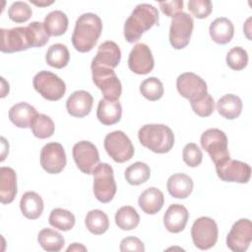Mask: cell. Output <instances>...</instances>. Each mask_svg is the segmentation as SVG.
<instances>
[{"label":"cell","mask_w":252,"mask_h":252,"mask_svg":"<svg viewBox=\"0 0 252 252\" xmlns=\"http://www.w3.org/2000/svg\"><path fill=\"white\" fill-rule=\"evenodd\" d=\"M102 32V22L94 13H85L76 21L72 34V44L79 52L91 51Z\"/></svg>","instance_id":"6da1fadb"},{"label":"cell","mask_w":252,"mask_h":252,"mask_svg":"<svg viewBox=\"0 0 252 252\" xmlns=\"http://www.w3.org/2000/svg\"><path fill=\"white\" fill-rule=\"evenodd\" d=\"M158 23V9L151 4H139L124 24V37L129 43L137 42L145 32Z\"/></svg>","instance_id":"7a4b0ae2"},{"label":"cell","mask_w":252,"mask_h":252,"mask_svg":"<svg viewBox=\"0 0 252 252\" xmlns=\"http://www.w3.org/2000/svg\"><path fill=\"white\" fill-rule=\"evenodd\" d=\"M140 143L157 154L168 153L174 145L172 130L163 124H146L138 132Z\"/></svg>","instance_id":"3957f363"},{"label":"cell","mask_w":252,"mask_h":252,"mask_svg":"<svg viewBox=\"0 0 252 252\" xmlns=\"http://www.w3.org/2000/svg\"><path fill=\"white\" fill-rule=\"evenodd\" d=\"M94 194L101 203H109L116 193L113 168L105 162L98 163L93 171Z\"/></svg>","instance_id":"277c9868"},{"label":"cell","mask_w":252,"mask_h":252,"mask_svg":"<svg viewBox=\"0 0 252 252\" xmlns=\"http://www.w3.org/2000/svg\"><path fill=\"white\" fill-rule=\"evenodd\" d=\"M34 90L45 99L56 101L63 97L66 92V85L62 79L52 72L42 70L32 80Z\"/></svg>","instance_id":"5b68a950"},{"label":"cell","mask_w":252,"mask_h":252,"mask_svg":"<svg viewBox=\"0 0 252 252\" xmlns=\"http://www.w3.org/2000/svg\"><path fill=\"white\" fill-rule=\"evenodd\" d=\"M93 82L101 91L103 97L118 100L121 93V82L111 68L101 66H91Z\"/></svg>","instance_id":"8992f818"},{"label":"cell","mask_w":252,"mask_h":252,"mask_svg":"<svg viewBox=\"0 0 252 252\" xmlns=\"http://www.w3.org/2000/svg\"><path fill=\"white\" fill-rule=\"evenodd\" d=\"M0 50L4 53H14L33 47V39L29 27H17L10 30L1 29Z\"/></svg>","instance_id":"52a82bcc"},{"label":"cell","mask_w":252,"mask_h":252,"mask_svg":"<svg viewBox=\"0 0 252 252\" xmlns=\"http://www.w3.org/2000/svg\"><path fill=\"white\" fill-rule=\"evenodd\" d=\"M201 146L209 154L215 164L229 158L227 137L218 128H210L201 136Z\"/></svg>","instance_id":"ba28073f"},{"label":"cell","mask_w":252,"mask_h":252,"mask_svg":"<svg viewBox=\"0 0 252 252\" xmlns=\"http://www.w3.org/2000/svg\"><path fill=\"white\" fill-rule=\"evenodd\" d=\"M104 149L108 156L116 162L123 163L134 156V147L129 137L123 131H113L104 138Z\"/></svg>","instance_id":"9c48e42d"},{"label":"cell","mask_w":252,"mask_h":252,"mask_svg":"<svg viewBox=\"0 0 252 252\" xmlns=\"http://www.w3.org/2000/svg\"><path fill=\"white\" fill-rule=\"evenodd\" d=\"M218 224L209 217H201L197 219L191 227L193 243L201 250L212 248L218 240Z\"/></svg>","instance_id":"30bf717a"},{"label":"cell","mask_w":252,"mask_h":252,"mask_svg":"<svg viewBox=\"0 0 252 252\" xmlns=\"http://www.w3.org/2000/svg\"><path fill=\"white\" fill-rule=\"evenodd\" d=\"M194 28L193 18L181 12L172 18L169 29V42L175 49L185 48L190 41Z\"/></svg>","instance_id":"8fae6325"},{"label":"cell","mask_w":252,"mask_h":252,"mask_svg":"<svg viewBox=\"0 0 252 252\" xmlns=\"http://www.w3.org/2000/svg\"><path fill=\"white\" fill-rule=\"evenodd\" d=\"M215 165L217 174L222 181L247 183L250 179L251 167L246 162L229 158Z\"/></svg>","instance_id":"7c38bea8"},{"label":"cell","mask_w":252,"mask_h":252,"mask_svg":"<svg viewBox=\"0 0 252 252\" xmlns=\"http://www.w3.org/2000/svg\"><path fill=\"white\" fill-rule=\"evenodd\" d=\"M73 158L78 168L85 174H93L99 162L98 151L90 141H81L74 145Z\"/></svg>","instance_id":"4fadbf2b"},{"label":"cell","mask_w":252,"mask_h":252,"mask_svg":"<svg viewBox=\"0 0 252 252\" xmlns=\"http://www.w3.org/2000/svg\"><path fill=\"white\" fill-rule=\"evenodd\" d=\"M176 88L179 94L191 101L201 98L208 93L206 82L198 75L192 72H186L179 75L176 79Z\"/></svg>","instance_id":"5bb4252c"},{"label":"cell","mask_w":252,"mask_h":252,"mask_svg":"<svg viewBox=\"0 0 252 252\" xmlns=\"http://www.w3.org/2000/svg\"><path fill=\"white\" fill-rule=\"evenodd\" d=\"M66 161V154L61 144L51 142L41 149L40 165L47 173H60L64 169Z\"/></svg>","instance_id":"9a60e30c"},{"label":"cell","mask_w":252,"mask_h":252,"mask_svg":"<svg viewBox=\"0 0 252 252\" xmlns=\"http://www.w3.org/2000/svg\"><path fill=\"white\" fill-rule=\"evenodd\" d=\"M252 240V223L248 219H240L231 226L226 236V245L233 252H244Z\"/></svg>","instance_id":"2e32d148"},{"label":"cell","mask_w":252,"mask_h":252,"mask_svg":"<svg viewBox=\"0 0 252 252\" xmlns=\"http://www.w3.org/2000/svg\"><path fill=\"white\" fill-rule=\"evenodd\" d=\"M155 60L150 47L145 43L136 44L128 57L129 69L138 75H146L152 72Z\"/></svg>","instance_id":"e0dca14e"},{"label":"cell","mask_w":252,"mask_h":252,"mask_svg":"<svg viewBox=\"0 0 252 252\" xmlns=\"http://www.w3.org/2000/svg\"><path fill=\"white\" fill-rule=\"evenodd\" d=\"M94 103L92 94L87 91H76L70 94L66 101V109L73 117L82 118L90 114Z\"/></svg>","instance_id":"ac0fdd59"},{"label":"cell","mask_w":252,"mask_h":252,"mask_svg":"<svg viewBox=\"0 0 252 252\" xmlns=\"http://www.w3.org/2000/svg\"><path fill=\"white\" fill-rule=\"evenodd\" d=\"M121 60V50L114 41H104L97 49L96 55L92 61L91 66H101L114 69Z\"/></svg>","instance_id":"d6986e66"},{"label":"cell","mask_w":252,"mask_h":252,"mask_svg":"<svg viewBox=\"0 0 252 252\" xmlns=\"http://www.w3.org/2000/svg\"><path fill=\"white\" fill-rule=\"evenodd\" d=\"M188 218L189 213L183 205L172 204L164 213L163 224L169 232L178 233L185 228Z\"/></svg>","instance_id":"ffe728a7"},{"label":"cell","mask_w":252,"mask_h":252,"mask_svg":"<svg viewBox=\"0 0 252 252\" xmlns=\"http://www.w3.org/2000/svg\"><path fill=\"white\" fill-rule=\"evenodd\" d=\"M17 175L13 168L0 167V202L4 205L14 201L17 195Z\"/></svg>","instance_id":"44dd1931"},{"label":"cell","mask_w":252,"mask_h":252,"mask_svg":"<svg viewBox=\"0 0 252 252\" xmlns=\"http://www.w3.org/2000/svg\"><path fill=\"white\" fill-rule=\"evenodd\" d=\"M122 106L118 100L101 98L97 104L96 117L103 125H113L120 121Z\"/></svg>","instance_id":"7402d4cb"},{"label":"cell","mask_w":252,"mask_h":252,"mask_svg":"<svg viewBox=\"0 0 252 252\" xmlns=\"http://www.w3.org/2000/svg\"><path fill=\"white\" fill-rule=\"evenodd\" d=\"M37 114L36 109L28 102H18L9 109L10 121L19 128L31 127V124Z\"/></svg>","instance_id":"603a6c76"},{"label":"cell","mask_w":252,"mask_h":252,"mask_svg":"<svg viewBox=\"0 0 252 252\" xmlns=\"http://www.w3.org/2000/svg\"><path fill=\"white\" fill-rule=\"evenodd\" d=\"M193 180L184 173H174L167 179L168 193L176 199H185L193 191Z\"/></svg>","instance_id":"cb8c5ba5"},{"label":"cell","mask_w":252,"mask_h":252,"mask_svg":"<svg viewBox=\"0 0 252 252\" xmlns=\"http://www.w3.org/2000/svg\"><path fill=\"white\" fill-rule=\"evenodd\" d=\"M164 203L163 193L156 188L150 187L139 196L138 204L142 211L148 215H155L159 212Z\"/></svg>","instance_id":"d4e9b609"},{"label":"cell","mask_w":252,"mask_h":252,"mask_svg":"<svg viewBox=\"0 0 252 252\" xmlns=\"http://www.w3.org/2000/svg\"><path fill=\"white\" fill-rule=\"evenodd\" d=\"M211 38L218 44L228 43L234 35V27L230 20L224 17L217 18L209 28Z\"/></svg>","instance_id":"484cf974"},{"label":"cell","mask_w":252,"mask_h":252,"mask_svg":"<svg viewBox=\"0 0 252 252\" xmlns=\"http://www.w3.org/2000/svg\"><path fill=\"white\" fill-rule=\"evenodd\" d=\"M20 208L22 214L29 220L38 219L43 212V201L42 198L35 192H26L20 201Z\"/></svg>","instance_id":"4316f807"},{"label":"cell","mask_w":252,"mask_h":252,"mask_svg":"<svg viewBox=\"0 0 252 252\" xmlns=\"http://www.w3.org/2000/svg\"><path fill=\"white\" fill-rule=\"evenodd\" d=\"M242 106L241 98L232 94H224L217 102L218 112L222 117L229 120L235 119L241 114Z\"/></svg>","instance_id":"83f0119b"},{"label":"cell","mask_w":252,"mask_h":252,"mask_svg":"<svg viewBox=\"0 0 252 252\" xmlns=\"http://www.w3.org/2000/svg\"><path fill=\"white\" fill-rule=\"evenodd\" d=\"M43 25L49 35L59 36L64 34L68 29V17L62 11L55 10L46 15Z\"/></svg>","instance_id":"f1b7e54d"},{"label":"cell","mask_w":252,"mask_h":252,"mask_svg":"<svg viewBox=\"0 0 252 252\" xmlns=\"http://www.w3.org/2000/svg\"><path fill=\"white\" fill-rule=\"evenodd\" d=\"M37 241L42 249L48 252H58L65 244L63 235L51 228L41 229L37 235Z\"/></svg>","instance_id":"f546056e"},{"label":"cell","mask_w":252,"mask_h":252,"mask_svg":"<svg viewBox=\"0 0 252 252\" xmlns=\"http://www.w3.org/2000/svg\"><path fill=\"white\" fill-rule=\"evenodd\" d=\"M70 60V53L65 44L55 43L52 44L45 55L46 63L56 69H62L67 66Z\"/></svg>","instance_id":"4dcf8cb0"},{"label":"cell","mask_w":252,"mask_h":252,"mask_svg":"<svg viewBox=\"0 0 252 252\" xmlns=\"http://www.w3.org/2000/svg\"><path fill=\"white\" fill-rule=\"evenodd\" d=\"M85 224L93 234L99 235L108 229L109 220L101 210H92L86 216Z\"/></svg>","instance_id":"1f68e13d"},{"label":"cell","mask_w":252,"mask_h":252,"mask_svg":"<svg viewBox=\"0 0 252 252\" xmlns=\"http://www.w3.org/2000/svg\"><path fill=\"white\" fill-rule=\"evenodd\" d=\"M115 222L123 230H132L140 222V216L131 206H123L115 214Z\"/></svg>","instance_id":"d6a6232c"},{"label":"cell","mask_w":252,"mask_h":252,"mask_svg":"<svg viewBox=\"0 0 252 252\" xmlns=\"http://www.w3.org/2000/svg\"><path fill=\"white\" fill-rule=\"evenodd\" d=\"M48 220L51 226L63 231L72 229L76 222L74 215L70 211L61 208L53 209L49 215Z\"/></svg>","instance_id":"836d02e7"},{"label":"cell","mask_w":252,"mask_h":252,"mask_svg":"<svg viewBox=\"0 0 252 252\" xmlns=\"http://www.w3.org/2000/svg\"><path fill=\"white\" fill-rule=\"evenodd\" d=\"M151 175L150 166L142 161H136L125 170V179L131 185H140L148 181Z\"/></svg>","instance_id":"e575fe53"},{"label":"cell","mask_w":252,"mask_h":252,"mask_svg":"<svg viewBox=\"0 0 252 252\" xmlns=\"http://www.w3.org/2000/svg\"><path fill=\"white\" fill-rule=\"evenodd\" d=\"M31 130L34 137L38 139H46L53 135L55 126L52 119L42 113H37L31 124Z\"/></svg>","instance_id":"d590c367"},{"label":"cell","mask_w":252,"mask_h":252,"mask_svg":"<svg viewBox=\"0 0 252 252\" xmlns=\"http://www.w3.org/2000/svg\"><path fill=\"white\" fill-rule=\"evenodd\" d=\"M140 93L148 100L156 101L163 95V85L159 79L150 77L140 85Z\"/></svg>","instance_id":"8d00e7d4"},{"label":"cell","mask_w":252,"mask_h":252,"mask_svg":"<svg viewBox=\"0 0 252 252\" xmlns=\"http://www.w3.org/2000/svg\"><path fill=\"white\" fill-rule=\"evenodd\" d=\"M248 54L240 46L232 47L226 54V64L234 71H240L247 66Z\"/></svg>","instance_id":"74e56055"},{"label":"cell","mask_w":252,"mask_h":252,"mask_svg":"<svg viewBox=\"0 0 252 252\" xmlns=\"http://www.w3.org/2000/svg\"><path fill=\"white\" fill-rule=\"evenodd\" d=\"M32 8L23 1L12 3L8 10L9 19L15 23H25L32 17Z\"/></svg>","instance_id":"f35d334b"},{"label":"cell","mask_w":252,"mask_h":252,"mask_svg":"<svg viewBox=\"0 0 252 252\" xmlns=\"http://www.w3.org/2000/svg\"><path fill=\"white\" fill-rule=\"evenodd\" d=\"M191 107L193 111L200 117H208L210 116L215 109V101L213 96L207 93L201 98L191 101Z\"/></svg>","instance_id":"ab89813d"},{"label":"cell","mask_w":252,"mask_h":252,"mask_svg":"<svg viewBox=\"0 0 252 252\" xmlns=\"http://www.w3.org/2000/svg\"><path fill=\"white\" fill-rule=\"evenodd\" d=\"M182 158L184 162L190 167H196L201 164L203 154L195 143H189L183 148Z\"/></svg>","instance_id":"60d3db41"},{"label":"cell","mask_w":252,"mask_h":252,"mask_svg":"<svg viewBox=\"0 0 252 252\" xmlns=\"http://www.w3.org/2000/svg\"><path fill=\"white\" fill-rule=\"evenodd\" d=\"M188 10L197 19H205L212 13L213 5L210 0H190Z\"/></svg>","instance_id":"b9f144b4"},{"label":"cell","mask_w":252,"mask_h":252,"mask_svg":"<svg viewBox=\"0 0 252 252\" xmlns=\"http://www.w3.org/2000/svg\"><path fill=\"white\" fill-rule=\"evenodd\" d=\"M31 30L33 39V47H41L45 45L49 40V34L47 33L43 23L32 22L28 26Z\"/></svg>","instance_id":"7bdbcfd3"},{"label":"cell","mask_w":252,"mask_h":252,"mask_svg":"<svg viewBox=\"0 0 252 252\" xmlns=\"http://www.w3.org/2000/svg\"><path fill=\"white\" fill-rule=\"evenodd\" d=\"M120 251H136V252H144L145 245L139 238L135 236H128L121 240L120 242Z\"/></svg>","instance_id":"ee69618b"},{"label":"cell","mask_w":252,"mask_h":252,"mask_svg":"<svg viewBox=\"0 0 252 252\" xmlns=\"http://www.w3.org/2000/svg\"><path fill=\"white\" fill-rule=\"evenodd\" d=\"M161 11L167 17L173 18L177 14L182 12L183 1L182 0H173V1H161L158 3Z\"/></svg>","instance_id":"f6af8a7d"},{"label":"cell","mask_w":252,"mask_h":252,"mask_svg":"<svg viewBox=\"0 0 252 252\" xmlns=\"http://www.w3.org/2000/svg\"><path fill=\"white\" fill-rule=\"evenodd\" d=\"M67 251H87V248L80 243H73L67 248Z\"/></svg>","instance_id":"bcb514c9"},{"label":"cell","mask_w":252,"mask_h":252,"mask_svg":"<svg viewBox=\"0 0 252 252\" xmlns=\"http://www.w3.org/2000/svg\"><path fill=\"white\" fill-rule=\"evenodd\" d=\"M31 3H32V4H34V5H36V6H39V7H44V6H48V5H50V4H52L53 3V1H49V2H47V1H42V2H36V1H32L31 0Z\"/></svg>","instance_id":"7dc6e473"}]
</instances>
